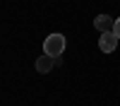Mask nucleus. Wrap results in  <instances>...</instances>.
<instances>
[{"label":"nucleus","instance_id":"3","mask_svg":"<svg viewBox=\"0 0 120 106\" xmlns=\"http://www.w3.org/2000/svg\"><path fill=\"white\" fill-rule=\"evenodd\" d=\"M94 27H96L101 34H108V31H113L115 19H113V17H108V15H96V19H94Z\"/></svg>","mask_w":120,"mask_h":106},{"label":"nucleus","instance_id":"2","mask_svg":"<svg viewBox=\"0 0 120 106\" xmlns=\"http://www.w3.org/2000/svg\"><path fill=\"white\" fill-rule=\"evenodd\" d=\"M118 41H120V39H118L113 31H108V34H101V39H98V48H101L103 53H113L115 48H118Z\"/></svg>","mask_w":120,"mask_h":106},{"label":"nucleus","instance_id":"1","mask_svg":"<svg viewBox=\"0 0 120 106\" xmlns=\"http://www.w3.org/2000/svg\"><path fill=\"white\" fill-rule=\"evenodd\" d=\"M65 46H67V41H65L63 34H51V36H46V41H43V53L51 55V58H60L63 51H65Z\"/></svg>","mask_w":120,"mask_h":106},{"label":"nucleus","instance_id":"4","mask_svg":"<svg viewBox=\"0 0 120 106\" xmlns=\"http://www.w3.org/2000/svg\"><path fill=\"white\" fill-rule=\"evenodd\" d=\"M53 65H55V58L46 55V53H43L41 58H36V70H38V72H51Z\"/></svg>","mask_w":120,"mask_h":106},{"label":"nucleus","instance_id":"5","mask_svg":"<svg viewBox=\"0 0 120 106\" xmlns=\"http://www.w3.org/2000/svg\"><path fill=\"white\" fill-rule=\"evenodd\" d=\"M113 34H115V36L120 39V17L115 19V27H113Z\"/></svg>","mask_w":120,"mask_h":106}]
</instances>
